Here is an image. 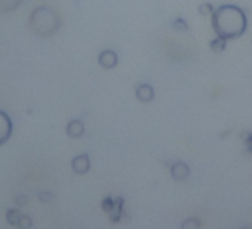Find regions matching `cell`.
<instances>
[{"instance_id":"6da1fadb","label":"cell","mask_w":252,"mask_h":229,"mask_svg":"<svg viewBox=\"0 0 252 229\" xmlns=\"http://www.w3.org/2000/svg\"><path fill=\"white\" fill-rule=\"evenodd\" d=\"M246 14L236 5H222L212 12V29L217 36L225 40L240 38L246 32Z\"/></svg>"},{"instance_id":"7a4b0ae2","label":"cell","mask_w":252,"mask_h":229,"mask_svg":"<svg viewBox=\"0 0 252 229\" xmlns=\"http://www.w3.org/2000/svg\"><path fill=\"white\" fill-rule=\"evenodd\" d=\"M30 26H32V30L34 33H37L39 36L46 38V36H52L54 33H57L61 23H60L58 15L51 8L40 6V8H36L32 12Z\"/></svg>"},{"instance_id":"3957f363","label":"cell","mask_w":252,"mask_h":229,"mask_svg":"<svg viewBox=\"0 0 252 229\" xmlns=\"http://www.w3.org/2000/svg\"><path fill=\"white\" fill-rule=\"evenodd\" d=\"M12 136V121L8 114L0 110V146L5 145Z\"/></svg>"},{"instance_id":"277c9868","label":"cell","mask_w":252,"mask_h":229,"mask_svg":"<svg viewBox=\"0 0 252 229\" xmlns=\"http://www.w3.org/2000/svg\"><path fill=\"white\" fill-rule=\"evenodd\" d=\"M119 63V57L113 49H104L99 55H98V64L102 69H114Z\"/></svg>"},{"instance_id":"5b68a950","label":"cell","mask_w":252,"mask_h":229,"mask_svg":"<svg viewBox=\"0 0 252 229\" xmlns=\"http://www.w3.org/2000/svg\"><path fill=\"white\" fill-rule=\"evenodd\" d=\"M71 168L77 174H86L91 168V159L88 153H82L73 158L71 161Z\"/></svg>"},{"instance_id":"8992f818","label":"cell","mask_w":252,"mask_h":229,"mask_svg":"<svg viewBox=\"0 0 252 229\" xmlns=\"http://www.w3.org/2000/svg\"><path fill=\"white\" fill-rule=\"evenodd\" d=\"M171 176H172V179L183 182L190 176V167L183 161H177L171 165Z\"/></svg>"},{"instance_id":"52a82bcc","label":"cell","mask_w":252,"mask_h":229,"mask_svg":"<svg viewBox=\"0 0 252 229\" xmlns=\"http://www.w3.org/2000/svg\"><path fill=\"white\" fill-rule=\"evenodd\" d=\"M135 95L141 103H150L155 98V88L150 83H141L137 86Z\"/></svg>"},{"instance_id":"ba28073f","label":"cell","mask_w":252,"mask_h":229,"mask_svg":"<svg viewBox=\"0 0 252 229\" xmlns=\"http://www.w3.org/2000/svg\"><path fill=\"white\" fill-rule=\"evenodd\" d=\"M65 131H67V136H68V137H71V139H79V137H82V136L85 134V125H83L82 121L73 119V121H70V122L67 124Z\"/></svg>"},{"instance_id":"9c48e42d","label":"cell","mask_w":252,"mask_h":229,"mask_svg":"<svg viewBox=\"0 0 252 229\" xmlns=\"http://www.w3.org/2000/svg\"><path fill=\"white\" fill-rule=\"evenodd\" d=\"M20 219H21L20 210H17V208L8 210V213H6V220H8V223H11V225H14V226H18Z\"/></svg>"},{"instance_id":"30bf717a","label":"cell","mask_w":252,"mask_h":229,"mask_svg":"<svg viewBox=\"0 0 252 229\" xmlns=\"http://www.w3.org/2000/svg\"><path fill=\"white\" fill-rule=\"evenodd\" d=\"M225 42H227L225 39H222V38H220V36H218V38H217V39H215V40L211 43V46H212V49H214V51H217V52H221V51L224 49V45H225Z\"/></svg>"},{"instance_id":"8fae6325","label":"cell","mask_w":252,"mask_h":229,"mask_svg":"<svg viewBox=\"0 0 252 229\" xmlns=\"http://www.w3.org/2000/svg\"><path fill=\"white\" fill-rule=\"evenodd\" d=\"M181 228L183 229H189V228H193V229H197L200 228V222L196 220V219H187L181 223Z\"/></svg>"},{"instance_id":"7c38bea8","label":"cell","mask_w":252,"mask_h":229,"mask_svg":"<svg viewBox=\"0 0 252 229\" xmlns=\"http://www.w3.org/2000/svg\"><path fill=\"white\" fill-rule=\"evenodd\" d=\"M174 27H175V30H178V32H187L189 29V26H187V23L183 20V18H177L175 21H174Z\"/></svg>"},{"instance_id":"4fadbf2b","label":"cell","mask_w":252,"mask_h":229,"mask_svg":"<svg viewBox=\"0 0 252 229\" xmlns=\"http://www.w3.org/2000/svg\"><path fill=\"white\" fill-rule=\"evenodd\" d=\"M20 228H30L32 226V219L29 216H21L20 222H18Z\"/></svg>"},{"instance_id":"5bb4252c","label":"cell","mask_w":252,"mask_h":229,"mask_svg":"<svg viewBox=\"0 0 252 229\" xmlns=\"http://www.w3.org/2000/svg\"><path fill=\"white\" fill-rule=\"evenodd\" d=\"M199 12H200L202 15H206V14H211V15H212V12H214V8H212L209 3H203V5L199 8Z\"/></svg>"}]
</instances>
